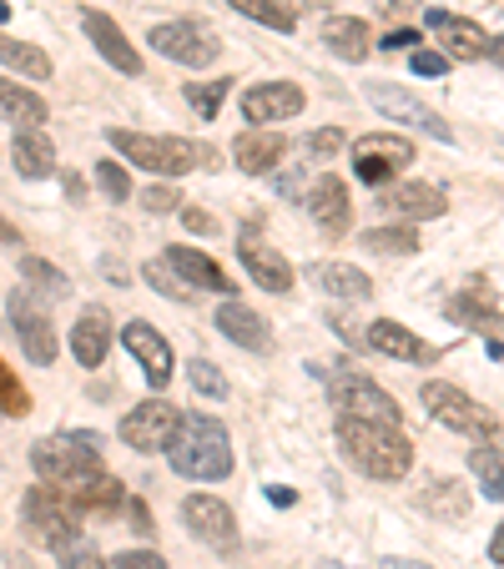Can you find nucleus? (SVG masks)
Wrapping results in <instances>:
<instances>
[{"label":"nucleus","mask_w":504,"mask_h":569,"mask_svg":"<svg viewBox=\"0 0 504 569\" xmlns=\"http://www.w3.org/2000/svg\"><path fill=\"white\" fill-rule=\"evenodd\" d=\"M338 444L379 484H398L414 469V444L398 424H373V418H349L338 414Z\"/></svg>","instance_id":"obj_1"},{"label":"nucleus","mask_w":504,"mask_h":569,"mask_svg":"<svg viewBox=\"0 0 504 569\" xmlns=\"http://www.w3.org/2000/svg\"><path fill=\"white\" fill-rule=\"evenodd\" d=\"M167 463L182 479H197V484H217V479L232 474V439L228 428L207 414H182L177 434L167 444Z\"/></svg>","instance_id":"obj_2"},{"label":"nucleus","mask_w":504,"mask_h":569,"mask_svg":"<svg viewBox=\"0 0 504 569\" xmlns=\"http://www.w3.org/2000/svg\"><path fill=\"white\" fill-rule=\"evenodd\" d=\"M107 142L117 146L127 162H136L142 172H156V177H187L197 166H222V156H217L212 146L193 142V136H146V131L111 127Z\"/></svg>","instance_id":"obj_3"},{"label":"nucleus","mask_w":504,"mask_h":569,"mask_svg":"<svg viewBox=\"0 0 504 569\" xmlns=\"http://www.w3.org/2000/svg\"><path fill=\"white\" fill-rule=\"evenodd\" d=\"M21 524H25V534H31V545H41V549H72L76 539H81V510L72 504V494L61 484H31L25 489V499H21Z\"/></svg>","instance_id":"obj_4"},{"label":"nucleus","mask_w":504,"mask_h":569,"mask_svg":"<svg viewBox=\"0 0 504 569\" xmlns=\"http://www.w3.org/2000/svg\"><path fill=\"white\" fill-rule=\"evenodd\" d=\"M31 463L46 484H81L101 469V434H56L31 449Z\"/></svg>","instance_id":"obj_5"},{"label":"nucleus","mask_w":504,"mask_h":569,"mask_svg":"<svg viewBox=\"0 0 504 569\" xmlns=\"http://www.w3.org/2000/svg\"><path fill=\"white\" fill-rule=\"evenodd\" d=\"M424 408H429L434 418L445 428H454V434H464V439H474V444H494V439H504V424H500V414H490L484 404H474L464 389H454V383H424Z\"/></svg>","instance_id":"obj_6"},{"label":"nucleus","mask_w":504,"mask_h":569,"mask_svg":"<svg viewBox=\"0 0 504 569\" xmlns=\"http://www.w3.org/2000/svg\"><path fill=\"white\" fill-rule=\"evenodd\" d=\"M146 41H152L156 56L177 61V66H193V72L197 66H212V61L222 56V41H217L202 21H162L146 31Z\"/></svg>","instance_id":"obj_7"},{"label":"nucleus","mask_w":504,"mask_h":569,"mask_svg":"<svg viewBox=\"0 0 504 569\" xmlns=\"http://www.w3.org/2000/svg\"><path fill=\"white\" fill-rule=\"evenodd\" d=\"M328 398H333L338 414L349 418H373V424H398V404L388 398L384 389L373 379H363V373H353V368H343V373H328Z\"/></svg>","instance_id":"obj_8"},{"label":"nucleus","mask_w":504,"mask_h":569,"mask_svg":"<svg viewBox=\"0 0 504 569\" xmlns=\"http://www.w3.org/2000/svg\"><path fill=\"white\" fill-rule=\"evenodd\" d=\"M182 524L193 529V539H202L217 555H238L242 534H238V514L222 504L217 494H187L182 499Z\"/></svg>","instance_id":"obj_9"},{"label":"nucleus","mask_w":504,"mask_h":569,"mask_svg":"<svg viewBox=\"0 0 504 569\" xmlns=\"http://www.w3.org/2000/svg\"><path fill=\"white\" fill-rule=\"evenodd\" d=\"M11 322H15V338H21V348H25V358L31 363H56V328H51V313H46V303H36V297L25 293V287H15L11 293Z\"/></svg>","instance_id":"obj_10"},{"label":"nucleus","mask_w":504,"mask_h":569,"mask_svg":"<svg viewBox=\"0 0 504 569\" xmlns=\"http://www.w3.org/2000/svg\"><path fill=\"white\" fill-rule=\"evenodd\" d=\"M177 424H182L177 408L162 404V398H152V404H136L132 414L121 418L117 434H121V444H127V449H136V453H167Z\"/></svg>","instance_id":"obj_11"},{"label":"nucleus","mask_w":504,"mask_h":569,"mask_svg":"<svg viewBox=\"0 0 504 569\" xmlns=\"http://www.w3.org/2000/svg\"><path fill=\"white\" fill-rule=\"evenodd\" d=\"M363 96H369V101H373L379 111H384L388 121H404V127H419V131H429V136H439V142H454L449 121H439V111H429L424 101H414L408 91H398V86L369 81V86H363Z\"/></svg>","instance_id":"obj_12"},{"label":"nucleus","mask_w":504,"mask_h":569,"mask_svg":"<svg viewBox=\"0 0 504 569\" xmlns=\"http://www.w3.org/2000/svg\"><path fill=\"white\" fill-rule=\"evenodd\" d=\"M121 348L142 363V373H146L152 389H167V383H172V363H177V358H172L167 338H162L152 322H142V318L127 322V328H121Z\"/></svg>","instance_id":"obj_13"},{"label":"nucleus","mask_w":504,"mask_h":569,"mask_svg":"<svg viewBox=\"0 0 504 569\" xmlns=\"http://www.w3.org/2000/svg\"><path fill=\"white\" fill-rule=\"evenodd\" d=\"M303 203H308V217L324 227L328 238H343L353 227V197H349V187H343V177H333V172L313 182Z\"/></svg>","instance_id":"obj_14"},{"label":"nucleus","mask_w":504,"mask_h":569,"mask_svg":"<svg viewBox=\"0 0 504 569\" xmlns=\"http://www.w3.org/2000/svg\"><path fill=\"white\" fill-rule=\"evenodd\" d=\"M238 258H242V267L252 273V283L263 287V293H288L293 287V267H288V258L273 248V242H263L258 232H242L238 238Z\"/></svg>","instance_id":"obj_15"},{"label":"nucleus","mask_w":504,"mask_h":569,"mask_svg":"<svg viewBox=\"0 0 504 569\" xmlns=\"http://www.w3.org/2000/svg\"><path fill=\"white\" fill-rule=\"evenodd\" d=\"M81 25H86V36H91V46L101 51V61H107V66H117L121 76H142V51L127 41V31H121L111 15L81 11Z\"/></svg>","instance_id":"obj_16"},{"label":"nucleus","mask_w":504,"mask_h":569,"mask_svg":"<svg viewBox=\"0 0 504 569\" xmlns=\"http://www.w3.org/2000/svg\"><path fill=\"white\" fill-rule=\"evenodd\" d=\"M424 25L445 41L449 61H484L490 56V36H484L474 21H459V15H449V11H424Z\"/></svg>","instance_id":"obj_17"},{"label":"nucleus","mask_w":504,"mask_h":569,"mask_svg":"<svg viewBox=\"0 0 504 569\" xmlns=\"http://www.w3.org/2000/svg\"><path fill=\"white\" fill-rule=\"evenodd\" d=\"M303 111V86L298 81H258L248 96H242V117L248 121H288Z\"/></svg>","instance_id":"obj_18"},{"label":"nucleus","mask_w":504,"mask_h":569,"mask_svg":"<svg viewBox=\"0 0 504 569\" xmlns=\"http://www.w3.org/2000/svg\"><path fill=\"white\" fill-rule=\"evenodd\" d=\"M379 207L388 217H404V222H429V217H445V192L429 187V182H404V187H384L379 192Z\"/></svg>","instance_id":"obj_19"},{"label":"nucleus","mask_w":504,"mask_h":569,"mask_svg":"<svg viewBox=\"0 0 504 569\" xmlns=\"http://www.w3.org/2000/svg\"><path fill=\"white\" fill-rule=\"evenodd\" d=\"M212 322H217V332H222V338H232V343L248 348V353H273V328H267V318H258L248 303H238V297H232V303H222Z\"/></svg>","instance_id":"obj_20"},{"label":"nucleus","mask_w":504,"mask_h":569,"mask_svg":"<svg viewBox=\"0 0 504 569\" xmlns=\"http://www.w3.org/2000/svg\"><path fill=\"white\" fill-rule=\"evenodd\" d=\"M369 348H379V353L394 358V363H434V358H439V348L424 343L419 332H408L404 322H394V318L369 322Z\"/></svg>","instance_id":"obj_21"},{"label":"nucleus","mask_w":504,"mask_h":569,"mask_svg":"<svg viewBox=\"0 0 504 569\" xmlns=\"http://www.w3.org/2000/svg\"><path fill=\"white\" fill-rule=\"evenodd\" d=\"M283 152H288V136H283V131H263V127L242 131L238 142H232V162H238L248 177H263V172H273V166L283 162Z\"/></svg>","instance_id":"obj_22"},{"label":"nucleus","mask_w":504,"mask_h":569,"mask_svg":"<svg viewBox=\"0 0 504 569\" xmlns=\"http://www.w3.org/2000/svg\"><path fill=\"white\" fill-rule=\"evenodd\" d=\"M449 318L454 322H469V328H480V332H500V303H494V287L484 283V277H469L464 293L449 303Z\"/></svg>","instance_id":"obj_23"},{"label":"nucleus","mask_w":504,"mask_h":569,"mask_svg":"<svg viewBox=\"0 0 504 569\" xmlns=\"http://www.w3.org/2000/svg\"><path fill=\"white\" fill-rule=\"evenodd\" d=\"M308 283H318L328 297H343V303H363L373 297V277L353 262H313L308 267Z\"/></svg>","instance_id":"obj_24"},{"label":"nucleus","mask_w":504,"mask_h":569,"mask_svg":"<svg viewBox=\"0 0 504 569\" xmlns=\"http://www.w3.org/2000/svg\"><path fill=\"white\" fill-rule=\"evenodd\" d=\"M111 353V318L101 308H86L72 328V358L81 368H101Z\"/></svg>","instance_id":"obj_25"},{"label":"nucleus","mask_w":504,"mask_h":569,"mask_svg":"<svg viewBox=\"0 0 504 569\" xmlns=\"http://www.w3.org/2000/svg\"><path fill=\"white\" fill-rule=\"evenodd\" d=\"M167 262L182 273V283L202 287V293H238V283L228 277V267H222V262H212L207 252H197V248H172Z\"/></svg>","instance_id":"obj_26"},{"label":"nucleus","mask_w":504,"mask_h":569,"mask_svg":"<svg viewBox=\"0 0 504 569\" xmlns=\"http://www.w3.org/2000/svg\"><path fill=\"white\" fill-rule=\"evenodd\" d=\"M11 162L21 177L41 182L56 172V146H51V136L41 127H15V142H11Z\"/></svg>","instance_id":"obj_27"},{"label":"nucleus","mask_w":504,"mask_h":569,"mask_svg":"<svg viewBox=\"0 0 504 569\" xmlns=\"http://www.w3.org/2000/svg\"><path fill=\"white\" fill-rule=\"evenodd\" d=\"M318 36H324V46L333 51V56L349 61V66L369 61V51H373V31L359 21V15H328Z\"/></svg>","instance_id":"obj_28"},{"label":"nucleus","mask_w":504,"mask_h":569,"mask_svg":"<svg viewBox=\"0 0 504 569\" xmlns=\"http://www.w3.org/2000/svg\"><path fill=\"white\" fill-rule=\"evenodd\" d=\"M66 494H72V504L81 514H117L121 504H127V489H121V479H111L107 469H97L91 479H81V484H61Z\"/></svg>","instance_id":"obj_29"},{"label":"nucleus","mask_w":504,"mask_h":569,"mask_svg":"<svg viewBox=\"0 0 504 569\" xmlns=\"http://www.w3.org/2000/svg\"><path fill=\"white\" fill-rule=\"evenodd\" d=\"M419 504H424V514L439 519V524H464L469 510H474V499H469L464 479H434V484L419 494Z\"/></svg>","instance_id":"obj_30"},{"label":"nucleus","mask_w":504,"mask_h":569,"mask_svg":"<svg viewBox=\"0 0 504 569\" xmlns=\"http://www.w3.org/2000/svg\"><path fill=\"white\" fill-rule=\"evenodd\" d=\"M353 162H384V166H408L414 162V142L398 136V131H373V136H359L353 142Z\"/></svg>","instance_id":"obj_31"},{"label":"nucleus","mask_w":504,"mask_h":569,"mask_svg":"<svg viewBox=\"0 0 504 569\" xmlns=\"http://www.w3.org/2000/svg\"><path fill=\"white\" fill-rule=\"evenodd\" d=\"M0 117L15 121V127H41V121L51 117V107L41 101L31 86L21 81H0Z\"/></svg>","instance_id":"obj_32"},{"label":"nucleus","mask_w":504,"mask_h":569,"mask_svg":"<svg viewBox=\"0 0 504 569\" xmlns=\"http://www.w3.org/2000/svg\"><path fill=\"white\" fill-rule=\"evenodd\" d=\"M0 66H11L15 76H25V81H51V56L41 46H31V41H15L0 31Z\"/></svg>","instance_id":"obj_33"},{"label":"nucleus","mask_w":504,"mask_h":569,"mask_svg":"<svg viewBox=\"0 0 504 569\" xmlns=\"http://www.w3.org/2000/svg\"><path fill=\"white\" fill-rule=\"evenodd\" d=\"M469 474L480 479L490 499H504V439L480 444V449L469 453Z\"/></svg>","instance_id":"obj_34"},{"label":"nucleus","mask_w":504,"mask_h":569,"mask_svg":"<svg viewBox=\"0 0 504 569\" xmlns=\"http://www.w3.org/2000/svg\"><path fill=\"white\" fill-rule=\"evenodd\" d=\"M359 242L369 252H384V258H414L419 252V232L414 227H369Z\"/></svg>","instance_id":"obj_35"},{"label":"nucleus","mask_w":504,"mask_h":569,"mask_svg":"<svg viewBox=\"0 0 504 569\" xmlns=\"http://www.w3.org/2000/svg\"><path fill=\"white\" fill-rule=\"evenodd\" d=\"M238 15H248V21H263L273 25V31H293L298 25V11L293 6H283V0H228Z\"/></svg>","instance_id":"obj_36"},{"label":"nucleus","mask_w":504,"mask_h":569,"mask_svg":"<svg viewBox=\"0 0 504 569\" xmlns=\"http://www.w3.org/2000/svg\"><path fill=\"white\" fill-rule=\"evenodd\" d=\"M21 277L31 287H41V293H51V297H66L72 293V277L61 273L56 262H46V258H21Z\"/></svg>","instance_id":"obj_37"},{"label":"nucleus","mask_w":504,"mask_h":569,"mask_svg":"<svg viewBox=\"0 0 504 569\" xmlns=\"http://www.w3.org/2000/svg\"><path fill=\"white\" fill-rule=\"evenodd\" d=\"M25 414H31V393L11 373V363L0 358V418H25Z\"/></svg>","instance_id":"obj_38"},{"label":"nucleus","mask_w":504,"mask_h":569,"mask_svg":"<svg viewBox=\"0 0 504 569\" xmlns=\"http://www.w3.org/2000/svg\"><path fill=\"white\" fill-rule=\"evenodd\" d=\"M142 277H146V283H152L162 297H172V303H193V287H182V283H177L182 273L172 267L167 258H162V262H142Z\"/></svg>","instance_id":"obj_39"},{"label":"nucleus","mask_w":504,"mask_h":569,"mask_svg":"<svg viewBox=\"0 0 504 569\" xmlns=\"http://www.w3.org/2000/svg\"><path fill=\"white\" fill-rule=\"evenodd\" d=\"M228 91H232L228 76H222V81H193L187 86V101H193V111L202 121H212L217 111H222V101H228Z\"/></svg>","instance_id":"obj_40"},{"label":"nucleus","mask_w":504,"mask_h":569,"mask_svg":"<svg viewBox=\"0 0 504 569\" xmlns=\"http://www.w3.org/2000/svg\"><path fill=\"white\" fill-rule=\"evenodd\" d=\"M187 379H193V389L202 393V398H212V404H222V398H228V379H222V373H217L207 358H193V363H187Z\"/></svg>","instance_id":"obj_41"},{"label":"nucleus","mask_w":504,"mask_h":569,"mask_svg":"<svg viewBox=\"0 0 504 569\" xmlns=\"http://www.w3.org/2000/svg\"><path fill=\"white\" fill-rule=\"evenodd\" d=\"M97 187L107 192L111 203H132V177L121 162H97Z\"/></svg>","instance_id":"obj_42"},{"label":"nucleus","mask_w":504,"mask_h":569,"mask_svg":"<svg viewBox=\"0 0 504 569\" xmlns=\"http://www.w3.org/2000/svg\"><path fill=\"white\" fill-rule=\"evenodd\" d=\"M338 152H343V131L338 127H324L308 136V162H333Z\"/></svg>","instance_id":"obj_43"},{"label":"nucleus","mask_w":504,"mask_h":569,"mask_svg":"<svg viewBox=\"0 0 504 569\" xmlns=\"http://www.w3.org/2000/svg\"><path fill=\"white\" fill-rule=\"evenodd\" d=\"M107 569H167V559L156 549H121V555L107 559Z\"/></svg>","instance_id":"obj_44"},{"label":"nucleus","mask_w":504,"mask_h":569,"mask_svg":"<svg viewBox=\"0 0 504 569\" xmlns=\"http://www.w3.org/2000/svg\"><path fill=\"white\" fill-rule=\"evenodd\" d=\"M61 569H107V559H101L97 545H81V539H76L72 549H61Z\"/></svg>","instance_id":"obj_45"},{"label":"nucleus","mask_w":504,"mask_h":569,"mask_svg":"<svg viewBox=\"0 0 504 569\" xmlns=\"http://www.w3.org/2000/svg\"><path fill=\"white\" fill-rule=\"evenodd\" d=\"M142 207H146V212H156V217H167V212H177V207H182V192L177 187H146L142 192Z\"/></svg>","instance_id":"obj_46"},{"label":"nucleus","mask_w":504,"mask_h":569,"mask_svg":"<svg viewBox=\"0 0 504 569\" xmlns=\"http://www.w3.org/2000/svg\"><path fill=\"white\" fill-rule=\"evenodd\" d=\"M408 66H414V76H445L449 72V56H445V51H414Z\"/></svg>","instance_id":"obj_47"},{"label":"nucleus","mask_w":504,"mask_h":569,"mask_svg":"<svg viewBox=\"0 0 504 569\" xmlns=\"http://www.w3.org/2000/svg\"><path fill=\"white\" fill-rule=\"evenodd\" d=\"M384 21H404V15H424V0H373Z\"/></svg>","instance_id":"obj_48"},{"label":"nucleus","mask_w":504,"mask_h":569,"mask_svg":"<svg viewBox=\"0 0 504 569\" xmlns=\"http://www.w3.org/2000/svg\"><path fill=\"white\" fill-rule=\"evenodd\" d=\"M182 227H193V232H217V217H207L202 207H182Z\"/></svg>","instance_id":"obj_49"},{"label":"nucleus","mask_w":504,"mask_h":569,"mask_svg":"<svg viewBox=\"0 0 504 569\" xmlns=\"http://www.w3.org/2000/svg\"><path fill=\"white\" fill-rule=\"evenodd\" d=\"M127 514H132V529H136V534H152V529H156V524H152V510H146L142 499H127Z\"/></svg>","instance_id":"obj_50"},{"label":"nucleus","mask_w":504,"mask_h":569,"mask_svg":"<svg viewBox=\"0 0 504 569\" xmlns=\"http://www.w3.org/2000/svg\"><path fill=\"white\" fill-rule=\"evenodd\" d=\"M419 31H388L384 36V51H408V46H419Z\"/></svg>","instance_id":"obj_51"},{"label":"nucleus","mask_w":504,"mask_h":569,"mask_svg":"<svg viewBox=\"0 0 504 569\" xmlns=\"http://www.w3.org/2000/svg\"><path fill=\"white\" fill-rule=\"evenodd\" d=\"M0 248H21V227L0 217Z\"/></svg>","instance_id":"obj_52"},{"label":"nucleus","mask_w":504,"mask_h":569,"mask_svg":"<svg viewBox=\"0 0 504 569\" xmlns=\"http://www.w3.org/2000/svg\"><path fill=\"white\" fill-rule=\"evenodd\" d=\"M490 559H494V565H504V524L490 534Z\"/></svg>","instance_id":"obj_53"},{"label":"nucleus","mask_w":504,"mask_h":569,"mask_svg":"<svg viewBox=\"0 0 504 569\" xmlns=\"http://www.w3.org/2000/svg\"><path fill=\"white\" fill-rule=\"evenodd\" d=\"M66 192H72V203H81V197H86V182H81V177H72V172H66Z\"/></svg>","instance_id":"obj_54"},{"label":"nucleus","mask_w":504,"mask_h":569,"mask_svg":"<svg viewBox=\"0 0 504 569\" xmlns=\"http://www.w3.org/2000/svg\"><path fill=\"white\" fill-rule=\"evenodd\" d=\"M267 499H273L277 510H288V504H293V489H267Z\"/></svg>","instance_id":"obj_55"},{"label":"nucleus","mask_w":504,"mask_h":569,"mask_svg":"<svg viewBox=\"0 0 504 569\" xmlns=\"http://www.w3.org/2000/svg\"><path fill=\"white\" fill-rule=\"evenodd\" d=\"M490 61H494V66H500V72H504V36H500V41H490Z\"/></svg>","instance_id":"obj_56"},{"label":"nucleus","mask_w":504,"mask_h":569,"mask_svg":"<svg viewBox=\"0 0 504 569\" xmlns=\"http://www.w3.org/2000/svg\"><path fill=\"white\" fill-rule=\"evenodd\" d=\"M388 569H429V565H419V559H388Z\"/></svg>","instance_id":"obj_57"},{"label":"nucleus","mask_w":504,"mask_h":569,"mask_svg":"<svg viewBox=\"0 0 504 569\" xmlns=\"http://www.w3.org/2000/svg\"><path fill=\"white\" fill-rule=\"evenodd\" d=\"M6 21H11V6H6V0H0V25H6Z\"/></svg>","instance_id":"obj_58"},{"label":"nucleus","mask_w":504,"mask_h":569,"mask_svg":"<svg viewBox=\"0 0 504 569\" xmlns=\"http://www.w3.org/2000/svg\"><path fill=\"white\" fill-rule=\"evenodd\" d=\"M490 353H494V358H500V363H504V343H494V348H490Z\"/></svg>","instance_id":"obj_59"},{"label":"nucleus","mask_w":504,"mask_h":569,"mask_svg":"<svg viewBox=\"0 0 504 569\" xmlns=\"http://www.w3.org/2000/svg\"><path fill=\"white\" fill-rule=\"evenodd\" d=\"M303 6H328V0H303Z\"/></svg>","instance_id":"obj_60"}]
</instances>
